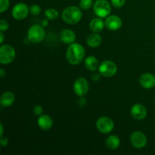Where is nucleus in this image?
<instances>
[{
    "instance_id": "f257e3e1",
    "label": "nucleus",
    "mask_w": 155,
    "mask_h": 155,
    "mask_svg": "<svg viewBox=\"0 0 155 155\" xmlns=\"http://www.w3.org/2000/svg\"><path fill=\"white\" fill-rule=\"evenodd\" d=\"M85 57V49L80 43L70 44L66 53V58L68 63L72 65H77L83 60Z\"/></svg>"
},
{
    "instance_id": "f03ea898",
    "label": "nucleus",
    "mask_w": 155,
    "mask_h": 155,
    "mask_svg": "<svg viewBox=\"0 0 155 155\" xmlns=\"http://www.w3.org/2000/svg\"><path fill=\"white\" fill-rule=\"evenodd\" d=\"M83 14L81 10L77 6H69L62 12V19L68 24H76L81 20Z\"/></svg>"
},
{
    "instance_id": "7ed1b4c3",
    "label": "nucleus",
    "mask_w": 155,
    "mask_h": 155,
    "mask_svg": "<svg viewBox=\"0 0 155 155\" xmlns=\"http://www.w3.org/2000/svg\"><path fill=\"white\" fill-rule=\"evenodd\" d=\"M44 27L41 25H33L30 27L27 32V39L33 43H39L42 42L45 36V31Z\"/></svg>"
},
{
    "instance_id": "20e7f679",
    "label": "nucleus",
    "mask_w": 155,
    "mask_h": 155,
    "mask_svg": "<svg viewBox=\"0 0 155 155\" xmlns=\"http://www.w3.org/2000/svg\"><path fill=\"white\" fill-rule=\"evenodd\" d=\"M16 53L12 45H2L0 47V63L2 64H8L15 58Z\"/></svg>"
},
{
    "instance_id": "39448f33",
    "label": "nucleus",
    "mask_w": 155,
    "mask_h": 155,
    "mask_svg": "<svg viewBox=\"0 0 155 155\" xmlns=\"http://www.w3.org/2000/svg\"><path fill=\"white\" fill-rule=\"evenodd\" d=\"M93 10L97 16L104 18L108 17L110 14L111 7L107 0H97L93 5Z\"/></svg>"
},
{
    "instance_id": "423d86ee",
    "label": "nucleus",
    "mask_w": 155,
    "mask_h": 155,
    "mask_svg": "<svg viewBox=\"0 0 155 155\" xmlns=\"http://www.w3.org/2000/svg\"><path fill=\"white\" fill-rule=\"evenodd\" d=\"M98 71L104 77H112L117 72V67L112 61H104L98 67Z\"/></svg>"
},
{
    "instance_id": "0eeeda50",
    "label": "nucleus",
    "mask_w": 155,
    "mask_h": 155,
    "mask_svg": "<svg viewBox=\"0 0 155 155\" xmlns=\"http://www.w3.org/2000/svg\"><path fill=\"white\" fill-rule=\"evenodd\" d=\"M96 127L100 133L107 134L114 128V123L108 117H101L96 121Z\"/></svg>"
},
{
    "instance_id": "6e6552de",
    "label": "nucleus",
    "mask_w": 155,
    "mask_h": 155,
    "mask_svg": "<svg viewBox=\"0 0 155 155\" xmlns=\"http://www.w3.org/2000/svg\"><path fill=\"white\" fill-rule=\"evenodd\" d=\"M73 88L77 96L84 97L89 92V85L86 79L83 77H80L75 80Z\"/></svg>"
},
{
    "instance_id": "1a4fd4ad",
    "label": "nucleus",
    "mask_w": 155,
    "mask_h": 155,
    "mask_svg": "<svg viewBox=\"0 0 155 155\" xmlns=\"http://www.w3.org/2000/svg\"><path fill=\"white\" fill-rule=\"evenodd\" d=\"M30 12V8L23 2L18 3L13 7L12 11V16L16 20H23L26 18Z\"/></svg>"
},
{
    "instance_id": "9d476101",
    "label": "nucleus",
    "mask_w": 155,
    "mask_h": 155,
    "mask_svg": "<svg viewBox=\"0 0 155 155\" xmlns=\"http://www.w3.org/2000/svg\"><path fill=\"white\" fill-rule=\"evenodd\" d=\"M130 142L132 145L136 148H142L146 146L147 137L143 133L140 131L134 132L130 136Z\"/></svg>"
},
{
    "instance_id": "9b49d317",
    "label": "nucleus",
    "mask_w": 155,
    "mask_h": 155,
    "mask_svg": "<svg viewBox=\"0 0 155 155\" xmlns=\"http://www.w3.org/2000/svg\"><path fill=\"white\" fill-rule=\"evenodd\" d=\"M104 24H105V27L108 30H111V31H115V30H117L121 28L123 23L122 20L120 17L117 16V15H109L106 18Z\"/></svg>"
},
{
    "instance_id": "f8f14e48",
    "label": "nucleus",
    "mask_w": 155,
    "mask_h": 155,
    "mask_svg": "<svg viewBox=\"0 0 155 155\" xmlns=\"http://www.w3.org/2000/svg\"><path fill=\"white\" fill-rule=\"evenodd\" d=\"M132 117L137 120H144L147 116V109L143 104H136L132 107L130 110Z\"/></svg>"
},
{
    "instance_id": "ddd939ff",
    "label": "nucleus",
    "mask_w": 155,
    "mask_h": 155,
    "mask_svg": "<svg viewBox=\"0 0 155 155\" xmlns=\"http://www.w3.org/2000/svg\"><path fill=\"white\" fill-rule=\"evenodd\" d=\"M139 83L145 89H152L155 86V76L151 73L143 74L139 78Z\"/></svg>"
},
{
    "instance_id": "4468645a",
    "label": "nucleus",
    "mask_w": 155,
    "mask_h": 155,
    "mask_svg": "<svg viewBox=\"0 0 155 155\" xmlns=\"http://www.w3.org/2000/svg\"><path fill=\"white\" fill-rule=\"evenodd\" d=\"M60 39L65 44H71L74 42L76 39V34L73 30L69 29H64L60 32Z\"/></svg>"
},
{
    "instance_id": "2eb2a0df",
    "label": "nucleus",
    "mask_w": 155,
    "mask_h": 155,
    "mask_svg": "<svg viewBox=\"0 0 155 155\" xmlns=\"http://www.w3.org/2000/svg\"><path fill=\"white\" fill-rule=\"evenodd\" d=\"M38 126L43 130H48L52 127L53 120L50 116L47 114H42L39 116L37 120Z\"/></svg>"
},
{
    "instance_id": "dca6fc26",
    "label": "nucleus",
    "mask_w": 155,
    "mask_h": 155,
    "mask_svg": "<svg viewBox=\"0 0 155 155\" xmlns=\"http://www.w3.org/2000/svg\"><path fill=\"white\" fill-rule=\"evenodd\" d=\"M15 96L13 92H5L0 98V104L3 107H8L14 104Z\"/></svg>"
},
{
    "instance_id": "f3484780",
    "label": "nucleus",
    "mask_w": 155,
    "mask_h": 155,
    "mask_svg": "<svg viewBox=\"0 0 155 155\" xmlns=\"http://www.w3.org/2000/svg\"><path fill=\"white\" fill-rule=\"evenodd\" d=\"M104 26H105V24L103 21L102 18L98 17V18H93L91 21L90 24H89V28L93 33H99V32L102 31Z\"/></svg>"
},
{
    "instance_id": "a211bd4d",
    "label": "nucleus",
    "mask_w": 155,
    "mask_h": 155,
    "mask_svg": "<svg viewBox=\"0 0 155 155\" xmlns=\"http://www.w3.org/2000/svg\"><path fill=\"white\" fill-rule=\"evenodd\" d=\"M102 42V38L98 34V33H93L89 35L86 39V43L90 48H97L99 46Z\"/></svg>"
},
{
    "instance_id": "6ab92c4d",
    "label": "nucleus",
    "mask_w": 155,
    "mask_h": 155,
    "mask_svg": "<svg viewBox=\"0 0 155 155\" xmlns=\"http://www.w3.org/2000/svg\"><path fill=\"white\" fill-rule=\"evenodd\" d=\"M105 145L108 149L115 150L120 145V139L117 136L112 135L107 138L105 141Z\"/></svg>"
},
{
    "instance_id": "aec40b11",
    "label": "nucleus",
    "mask_w": 155,
    "mask_h": 155,
    "mask_svg": "<svg viewBox=\"0 0 155 155\" xmlns=\"http://www.w3.org/2000/svg\"><path fill=\"white\" fill-rule=\"evenodd\" d=\"M85 66H86V69L89 70V71H97L99 67V64H98V61L95 56L91 55L89 56L85 60Z\"/></svg>"
},
{
    "instance_id": "412c9836",
    "label": "nucleus",
    "mask_w": 155,
    "mask_h": 155,
    "mask_svg": "<svg viewBox=\"0 0 155 155\" xmlns=\"http://www.w3.org/2000/svg\"><path fill=\"white\" fill-rule=\"evenodd\" d=\"M45 15L46 16L47 19L52 21V20L57 19V18H58L59 12H58L56 9L48 8V9H47V10H45Z\"/></svg>"
},
{
    "instance_id": "4be33fe9",
    "label": "nucleus",
    "mask_w": 155,
    "mask_h": 155,
    "mask_svg": "<svg viewBox=\"0 0 155 155\" xmlns=\"http://www.w3.org/2000/svg\"><path fill=\"white\" fill-rule=\"evenodd\" d=\"M93 4L92 0H80V6L83 10H88L92 7Z\"/></svg>"
},
{
    "instance_id": "5701e85b",
    "label": "nucleus",
    "mask_w": 155,
    "mask_h": 155,
    "mask_svg": "<svg viewBox=\"0 0 155 155\" xmlns=\"http://www.w3.org/2000/svg\"><path fill=\"white\" fill-rule=\"evenodd\" d=\"M30 12L31 15L36 16L41 13V8L38 5H33L30 7Z\"/></svg>"
},
{
    "instance_id": "b1692460",
    "label": "nucleus",
    "mask_w": 155,
    "mask_h": 155,
    "mask_svg": "<svg viewBox=\"0 0 155 155\" xmlns=\"http://www.w3.org/2000/svg\"><path fill=\"white\" fill-rule=\"evenodd\" d=\"M9 7V0H0V12L3 13Z\"/></svg>"
},
{
    "instance_id": "393cba45",
    "label": "nucleus",
    "mask_w": 155,
    "mask_h": 155,
    "mask_svg": "<svg viewBox=\"0 0 155 155\" xmlns=\"http://www.w3.org/2000/svg\"><path fill=\"white\" fill-rule=\"evenodd\" d=\"M111 4L115 8H121L124 5L126 0H110Z\"/></svg>"
},
{
    "instance_id": "a878e982",
    "label": "nucleus",
    "mask_w": 155,
    "mask_h": 155,
    "mask_svg": "<svg viewBox=\"0 0 155 155\" xmlns=\"http://www.w3.org/2000/svg\"><path fill=\"white\" fill-rule=\"evenodd\" d=\"M8 27H9V24L4 19L0 20V30H1L2 32H4V31H6V30H8Z\"/></svg>"
},
{
    "instance_id": "bb28decb",
    "label": "nucleus",
    "mask_w": 155,
    "mask_h": 155,
    "mask_svg": "<svg viewBox=\"0 0 155 155\" xmlns=\"http://www.w3.org/2000/svg\"><path fill=\"white\" fill-rule=\"evenodd\" d=\"M33 113L36 116H41L43 114V108L41 105H36L33 107Z\"/></svg>"
},
{
    "instance_id": "cd10ccee",
    "label": "nucleus",
    "mask_w": 155,
    "mask_h": 155,
    "mask_svg": "<svg viewBox=\"0 0 155 155\" xmlns=\"http://www.w3.org/2000/svg\"><path fill=\"white\" fill-rule=\"evenodd\" d=\"M9 142L8 139L7 137H5V136H1V145L3 147H5L8 145Z\"/></svg>"
},
{
    "instance_id": "c85d7f7f",
    "label": "nucleus",
    "mask_w": 155,
    "mask_h": 155,
    "mask_svg": "<svg viewBox=\"0 0 155 155\" xmlns=\"http://www.w3.org/2000/svg\"><path fill=\"white\" fill-rule=\"evenodd\" d=\"M101 74H100V73L99 74H98V73H95V74H94L93 75H92V79L95 82L99 81V80H101Z\"/></svg>"
},
{
    "instance_id": "c756f323",
    "label": "nucleus",
    "mask_w": 155,
    "mask_h": 155,
    "mask_svg": "<svg viewBox=\"0 0 155 155\" xmlns=\"http://www.w3.org/2000/svg\"><path fill=\"white\" fill-rule=\"evenodd\" d=\"M78 104L80 107H84L86 104V98H84L83 97H80V99L79 100Z\"/></svg>"
},
{
    "instance_id": "7c9ffc66",
    "label": "nucleus",
    "mask_w": 155,
    "mask_h": 155,
    "mask_svg": "<svg viewBox=\"0 0 155 155\" xmlns=\"http://www.w3.org/2000/svg\"><path fill=\"white\" fill-rule=\"evenodd\" d=\"M5 41V35L3 32H0V44H2Z\"/></svg>"
},
{
    "instance_id": "2f4dec72",
    "label": "nucleus",
    "mask_w": 155,
    "mask_h": 155,
    "mask_svg": "<svg viewBox=\"0 0 155 155\" xmlns=\"http://www.w3.org/2000/svg\"><path fill=\"white\" fill-rule=\"evenodd\" d=\"M5 74H6V73H5V70L3 69V68H1V69H0V77H1V78L2 79L4 78V77Z\"/></svg>"
},
{
    "instance_id": "473e14b6",
    "label": "nucleus",
    "mask_w": 155,
    "mask_h": 155,
    "mask_svg": "<svg viewBox=\"0 0 155 155\" xmlns=\"http://www.w3.org/2000/svg\"><path fill=\"white\" fill-rule=\"evenodd\" d=\"M48 20H46V19H45V20H43V21H42V27H47V26H48Z\"/></svg>"
},
{
    "instance_id": "72a5a7b5",
    "label": "nucleus",
    "mask_w": 155,
    "mask_h": 155,
    "mask_svg": "<svg viewBox=\"0 0 155 155\" xmlns=\"http://www.w3.org/2000/svg\"><path fill=\"white\" fill-rule=\"evenodd\" d=\"M0 128H1V131H0V136H2L3 133H4V129H3L2 124H0Z\"/></svg>"
}]
</instances>
